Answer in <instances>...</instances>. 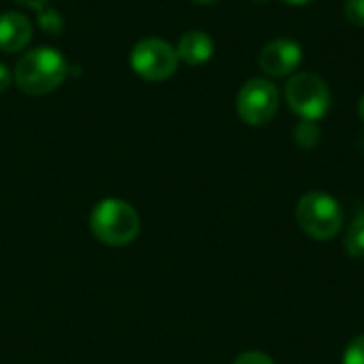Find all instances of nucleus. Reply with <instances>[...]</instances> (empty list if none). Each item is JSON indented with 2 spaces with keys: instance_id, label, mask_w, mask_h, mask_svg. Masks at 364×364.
I'll list each match as a JSON object with an SVG mask.
<instances>
[{
  "instance_id": "f257e3e1",
  "label": "nucleus",
  "mask_w": 364,
  "mask_h": 364,
  "mask_svg": "<svg viewBox=\"0 0 364 364\" xmlns=\"http://www.w3.org/2000/svg\"><path fill=\"white\" fill-rule=\"evenodd\" d=\"M68 75V62L53 47H36L23 53L15 66V83L30 96H45L60 87Z\"/></svg>"
},
{
  "instance_id": "f03ea898",
  "label": "nucleus",
  "mask_w": 364,
  "mask_h": 364,
  "mask_svg": "<svg viewBox=\"0 0 364 364\" xmlns=\"http://www.w3.org/2000/svg\"><path fill=\"white\" fill-rule=\"evenodd\" d=\"M94 237L109 247H126L141 232V218L132 205L119 198L100 200L90 215Z\"/></svg>"
},
{
  "instance_id": "7ed1b4c3",
  "label": "nucleus",
  "mask_w": 364,
  "mask_h": 364,
  "mask_svg": "<svg viewBox=\"0 0 364 364\" xmlns=\"http://www.w3.org/2000/svg\"><path fill=\"white\" fill-rule=\"evenodd\" d=\"M296 222L305 235L316 241H328L343 228L346 213L335 196L328 192H307L296 205Z\"/></svg>"
},
{
  "instance_id": "20e7f679",
  "label": "nucleus",
  "mask_w": 364,
  "mask_h": 364,
  "mask_svg": "<svg viewBox=\"0 0 364 364\" xmlns=\"http://www.w3.org/2000/svg\"><path fill=\"white\" fill-rule=\"evenodd\" d=\"M286 102L301 119L318 122L331 109V90L316 73H296L286 83Z\"/></svg>"
},
{
  "instance_id": "39448f33",
  "label": "nucleus",
  "mask_w": 364,
  "mask_h": 364,
  "mask_svg": "<svg viewBox=\"0 0 364 364\" xmlns=\"http://www.w3.org/2000/svg\"><path fill=\"white\" fill-rule=\"evenodd\" d=\"M132 70L145 81H164L179 66L177 49L162 38H143L130 51Z\"/></svg>"
},
{
  "instance_id": "423d86ee",
  "label": "nucleus",
  "mask_w": 364,
  "mask_h": 364,
  "mask_svg": "<svg viewBox=\"0 0 364 364\" xmlns=\"http://www.w3.org/2000/svg\"><path fill=\"white\" fill-rule=\"evenodd\" d=\"M279 109V90L273 81L256 77L243 83L237 96V113L250 126L269 124Z\"/></svg>"
},
{
  "instance_id": "0eeeda50",
  "label": "nucleus",
  "mask_w": 364,
  "mask_h": 364,
  "mask_svg": "<svg viewBox=\"0 0 364 364\" xmlns=\"http://www.w3.org/2000/svg\"><path fill=\"white\" fill-rule=\"evenodd\" d=\"M303 62V47L292 38H275L267 43L258 55V66L269 77H288Z\"/></svg>"
},
{
  "instance_id": "6e6552de",
  "label": "nucleus",
  "mask_w": 364,
  "mask_h": 364,
  "mask_svg": "<svg viewBox=\"0 0 364 364\" xmlns=\"http://www.w3.org/2000/svg\"><path fill=\"white\" fill-rule=\"evenodd\" d=\"M32 38V23L23 13L6 11L0 15V49L6 53L21 51Z\"/></svg>"
},
{
  "instance_id": "1a4fd4ad",
  "label": "nucleus",
  "mask_w": 364,
  "mask_h": 364,
  "mask_svg": "<svg viewBox=\"0 0 364 364\" xmlns=\"http://www.w3.org/2000/svg\"><path fill=\"white\" fill-rule=\"evenodd\" d=\"M175 49L181 62H186L188 66H200L213 55V38L203 30H190L179 38V45Z\"/></svg>"
},
{
  "instance_id": "9d476101",
  "label": "nucleus",
  "mask_w": 364,
  "mask_h": 364,
  "mask_svg": "<svg viewBox=\"0 0 364 364\" xmlns=\"http://www.w3.org/2000/svg\"><path fill=\"white\" fill-rule=\"evenodd\" d=\"M343 247L352 258L364 260V213H358L352 220V224L343 237Z\"/></svg>"
},
{
  "instance_id": "9b49d317",
  "label": "nucleus",
  "mask_w": 364,
  "mask_h": 364,
  "mask_svg": "<svg viewBox=\"0 0 364 364\" xmlns=\"http://www.w3.org/2000/svg\"><path fill=\"white\" fill-rule=\"evenodd\" d=\"M294 143L303 149H314L320 145L322 141V130L318 126V122H309V119H301L294 130H292Z\"/></svg>"
},
{
  "instance_id": "f8f14e48",
  "label": "nucleus",
  "mask_w": 364,
  "mask_h": 364,
  "mask_svg": "<svg viewBox=\"0 0 364 364\" xmlns=\"http://www.w3.org/2000/svg\"><path fill=\"white\" fill-rule=\"evenodd\" d=\"M36 19H38V26L43 28V32H47V34H60L64 30V19L58 9L45 6L38 11Z\"/></svg>"
},
{
  "instance_id": "ddd939ff",
  "label": "nucleus",
  "mask_w": 364,
  "mask_h": 364,
  "mask_svg": "<svg viewBox=\"0 0 364 364\" xmlns=\"http://www.w3.org/2000/svg\"><path fill=\"white\" fill-rule=\"evenodd\" d=\"M343 364H364V335L352 339L343 352Z\"/></svg>"
},
{
  "instance_id": "4468645a",
  "label": "nucleus",
  "mask_w": 364,
  "mask_h": 364,
  "mask_svg": "<svg viewBox=\"0 0 364 364\" xmlns=\"http://www.w3.org/2000/svg\"><path fill=\"white\" fill-rule=\"evenodd\" d=\"M343 13H346L348 21L364 28V0H346Z\"/></svg>"
},
{
  "instance_id": "2eb2a0df",
  "label": "nucleus",
  "mask_w": 364,
  "mask_h": 364,
  "mask_svg": "<svg viewBox=\"0 0 364 364\" xmlns=\"http://www.w3.org/2000/svg\"><path fill=\"white\" fill-rule=\"evenodd\" d=\"M232 364H275V360L262 352H243Z\"/></svg>"
},
{
  "instance_id": "dca6fc26",
  "label": "nucleus",
  "mask_w": 364,
  "mask_h": 364,
  "mask_svg": "<svg viewBox=\"0 0 364 364\" xmlns=\"http://www.w3.org/2000/svg\"><path fill=\"white\" fill-rule=\"evenodd\" d=\"M11 81H13L11 70L6 68V64H2V62H0V92H4V90L11 85Z\"/></svg>"
},
{
  "instance_id": "f3484780",
  "label": "nucleus",
  "mask_w": 364,
  "mask_h": 364,
  "mask_svg": "<svg viewBox=\"0 0 364 364\" xmlns=\"http://www.w3.org/2000/svg\"><path fill=\"white\" fill-rule=\"evenodd\" d=\"M15 2H19V4H23V6H28V9H36V11H41V9H45V6H47V2H49V0H15Z\"/></svg>"
},
{
  "instance_id": "a211bd4d",
  "label": "nucleus",
  "mask_w": 364,
  "mask_h": 364,
  "mask_svg": "<svg viewBox=\"0 0 364 364\" xmlns=\"http://www.w3.org/2000/svg\"><path fill=\"white\" fill-rule=\"evenodd\" d=\"M284 2H288L292 6H303V4H309L311 0H284Z\"/></svg>"
},
{
  "instance_id": "6ab92c4d",
  "label": "nucleus",
  "mask_w": 364,
  "mask_h": 364,
  "mask_svg": "<svg viewBox=\"0 0 364 364\" xmlns=\"http://www.w3.org/2000/svg\"><path fill=\"white\" fill-rule=\"evenodd\" d=\"M358 113H360V119L364 122V94L360 96V102H358Z\"/></svg>"
},
{
  "instance_id": "aec40b11",
  "label": "nucleus",
  "mask_w": 364,
  "mask_h": 364,
  "mask_svg": "<svg viewBox=\"0 0 364 364\" xmlns=\"http://www.w3.org/2000/svg\"><path fill=\"white\" fill-rule=\"evenodd\" d=\"M192 2H198V4H213V2H218V0H192Z\"/></svg>"
},
{
  "instance_id": "412c9836",
  "label": "nucleus",
  "mask_w": 364,
  "mask_h": 364,
  "mask_svg": "<svg viewBox=\"0 0 364 364\" xmlns=\"http://www.w3.org/2000/svg\"><path fill=\"white\" fill-rule=\"evenodd\" d=\"M254 2H269V0H254Z\"/></svg>"
}]
</instances>
